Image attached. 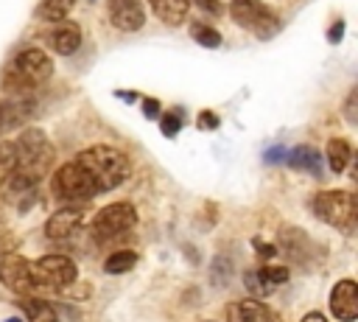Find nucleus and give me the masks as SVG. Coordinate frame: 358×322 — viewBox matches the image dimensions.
Masks as SVG:
<instances>
[{"instance_id":"obj_9","label":"nucleus","mask_w":358,"mask_h":322,"mask_svg":"<svg viewBox=\"0 0 358 322\" xmlns=\"http://www.w3.org/2000/svg\"><path fill=\"white\" fill-rule=\"evenodd\" d=\"M277 249L288 258V263H296L302 269H310L316 263V244L310 241V235L302 227L282 224L277 232Z\"/></svg>"},{"instance_id":"obj_15","label":"nucleus","mask_w":358,"mask_h":322,"mask_svg":"<svg viewBox=\"0 0 358 322\" xmlns=\"http://www.w3.org/2000/svg\"><path fill=\"white\" fill-rule=\"evenodd\" d=\"M227 322H282V316L274 308H268L263 300L246 297L227 305Z\"/></svg>"},{"instance_id":"obj_12","label":"nucleus","mask_w":358,"mask_h":322,"mask_svg":"<svg viewBox=\"0 0 358 322\" xmlns=\"http://www.w3.org/2000/svg\"><path fill=\"white\" fill-rule=\"evenodd\" d=\"M36 115V101L28 95V98H11L6 95L0 101V140L8 134V132H17L22 126H28V120Z\"/></svg>"},{"instance_id":"obj_38","label":"nucleus","mask_w":358,"mask_h":322,"mask_svg":"<svg viewBox=\"0 0 358 322\" xmlns=\"http://www.w3.org/2000/svg\"><path fill=\"white\" fill-rule=\"evenodd\" d=\"M117 98H123V101H131V104H134V101H140V95H137V92H117Z\"/></svg>"},{"instance_id":"obj_23","label":"nucleus","mask_w":358,"mask_h":322,"mask_svg":"<svg viewBox=\"0 0 358 322\" xmlns=\"http://www.w3.org/2000/svg\"><path fill=\"white\" fill-rule=\"evenodd\" d=\"M17 168V148H14V140H0V193L6 190L11 174Z\"/></svg>"},{"instance_id":"obj_14","label":"nucleus","mask_w":358,"mask_h":322,"mask_svg":"<svg viewBox=\"0 0 358 322\" xmlns=\"http://www.w3.org/2000/svg\"><path fill=\"white\" fill-rule=\"evenodd\" d=\"M109 22L117 31H140L145 25V6L143 0H109Z\"/></svg>"},{"instance_id":"obj_13","label":"nucleus","mask_w":358,"mask_h":322,"mask_svg":"<svg viewBox=\"0 0 358 322\" xmlns=\"http://www.w3.org/2000/svg\"><path fill=\"white\" fill-rule=\"evenodd\" d=\"M330 314L338 322H355L358 319V286L352 277H344L330 288Z\"/></svg>"},{"instance_id":"obj_25","label":"nucleus","mask_w":358,"mask_h":322,"mask_svg":"<svg viewBox=\"0 0 358 322\" xmlns=\"http://www.w3.org/2000/svg\"><path fill=\"white\" fill-rule=\"evenodd\" d=\"M243 288H246V294H249V297H255V300H263V297H268V294L274 291V286H268V283L260 277V272H257V269L243 272Z\"/></svg>"},{"instance_id":"obj_28","label":"nucleus","mask_w":358,"mask_h":322,"mask_svg":"<svg viewBox=\"0 0 358 322\" xmlns=\"http://www.w3.org/2000/svg\"><path fill=\"white\" fill-rule=\"evenodd\" d=\"M159 129L165 137H176L179 129H182V112L173 109V112H159Z\"/></svg>"},{"instance_id":"obj_18","label":"nucleus","mask_w":358,"mask_h":322,"mask_svg":"<svg viewBox=\"0 0 358 322\" xmlns=\"http://www.w3.org/2000/svg\"><path fill=\"white\" fill-rule=\"evenodd\" d=\"M148 6L154 8V14L165 22V25H182L187 11H190V3L187 0H148Z\"/></svg>"},{"instance_id":"obj_29","label":"nucleus","mask_w":358,"mask_h":322,"mask_svg":"<svg viewBox=\"0 0 358 322\" xmlns=\"http://www.w3.org/2000/svg\"><path fill=\"white\" fill-rule=\"evenodd\" d=\"M196 123H199V129H204V132H213V129H218V123H221V118H218L215 112H210V109H204V112H199V118H196Z\"/></svg>"},{"instance_id":"obj_21","label":"nucleus","mask_w":358,"mask_h":322,"mask_svg":"<svg viewBox=\"0 0 358 322\" xmlns=\"http://www.w3.org/2000/svg\"><path fill=\"white\" fill-rule=\"evenodd\" d=\"M73 6H76V0H42L36 6L34 17L42 20V22H62V20L70 17Z\"/></svg>"},{"instance_id":"obj_8","label":"nucleus","mask_w":358,"mask_h":322,"mask_svg":"<svg viewBox=\"0 0 358 322\" xmlns=\"http://www.w3.org/2000/svg\"><path fill=\"white\" fill-rule=\"evenodd\" d=\"M31 277L34 288L64 291L70 283L78 280V266L67 255H42L39 260H31Z\"/></svg>"},{"instance_id":"obj_11","label":"nucleus","mask_w":358,"mask_h":322,"mask_svg":"<svg viewBox=\"0 0 358 322\" xmlns=\"http://www.w3.org/2000/svg\"><path fill=\"white\" fill-rule=\"evenodd\" d=\"M0 286H6L8 291L25 297L34 291V277H31V260L17 255V252H8L0 258Z\"/></svg>"},{"instance_id":"obj_16","label":"nucleus","mask_w":358,"mask_h":322,"mask_svg":"<svg viewBox=\"0 0 358 322\" xmlns=\"http://www.w3.org/2000/svg\"><path fill=\"white\" fill-rule=\"evenodd\" d=\"M81 45V28L70 20H62L50 34H48V48L59 56H73Z\"/></svg>"},{"instance_id":"obj_20","label":"nucleus","mask_w":358,"mask_h":322,"mask_svg":"<svg viewBox=\"0 0 358 322\" xmlns=\"http://www.w3.org/2000/svg\"><path fill=\"white\" fill-rule=\"evenodd\" d=\"M20 308L28 316V322H59V314H56V308L48 300H39V297H28L25 294L20 300Z\"/></svg>"},{"instance_id":"obj_30","label":"nucleus","mask_w":358,"mask_h":322,"mask_svg":"<svg viewBox=\"0 0 358 322\" xmlns=\"http://www.w3.org/2000/svg\"><path fill=\"white\" fill-rule=\"evenodd\" d=\"M140 104H143V115H145L148 120H157V118H159V112H162L159 106H162V104H159L157 98H140Z\"/></svg>"},{"instance_id":"obj_39","label":"nucleus","mask_w":358,"mask_h":322,"mask_svg":"<svg viewBox=\"0 0 358 322\" xmlns=\"http://www.w3.org/2000/svg\"><path fill=\"white\" fill-rule=\"evenodd\" d=\"M6 232V218H3V213H0V235Z\"/></svg>"},{"instance_id":"obj_1","label":"nucleus","mask_w":358,"mask_h":322,"mask_svg":"<svg viewBox=\"0 0 358 322\" xmlns=\"http://www.w3.org/2000/svg\"><path fill=\"white\" fill-rule=\"evenodd\" d=\"M17 168L6 185V190L11 196H31L36 190V185L45 179V174L53 168L56 160V148L48 140V134L36 126H22L17 140Z\"/></svg>"},{"instance_id":"obj_22","label":"nucleus","mask_w":358,"mask_h":322,"mask_svg":"<svg viewBox=\"0 0 358 322\" xmlns=\"http://www.w3.org/2000/svg\"><path fill=\"white\" fill-rule=\"evenodd\" d=\"M137 266V252L134 249H115L106 260H103V272L106 274H126Z\"/></svg>"},{"instance_id":"obj_32","label":"nucleus","mask_w":358,"mask_h":322,"mask_svg":"<svg viewBox=\"0 0 358 322\" xmlns=\"http://www.w3.org/2000/svg\"><path fill=\"white\" fill-rule=\"evenodd\" d=\"M285 154H288V148H282V146H271V148H266L263 160H266L268 165H277V162H285Z\"/></svg>"},{"instance_id":"obj_27","label":"nucleus","mask_w":358,"mask_h":322,"mask_svg":"<svg viewBox=\"0 0 358 322\" xmlns=\"http://www.w3.org/2000/svg\"><path fill=\"white\" fill-rule=\"evenodd\" d=\"M257 272L268 286H280V283H285L291 277V269L288 266H277V263H263V266H257Z\"/></svg>"},{"instance_id":"obj_24","label":"nucleus","mask_w":358,"mask_h":322,"mask_svg":"<svg viewBox=\"0 0 358 322\" xmlns=\"http://www.w3.org/2000/svg\"><path fill=\"white\" fill-rule=\"evenodd\" d=\"M210 280H213L215 288H227L229 280H232V260L224 258V255H215L213 266H210Z\"/></svg>"},{"instance_id":"obj_33","label":"nucleus","mask_w":358,"mask_h":322,"mask_svg":"<svg viewBox=\"0 0 358 322\" xmlns=\"http://www.w3.org/2000/svg\"><path fill=\"white\" fill-rule=\"evenodd\" d=\"M355 98H358V90H352V92L347 95V101H344V118H347V123H358V115H355Z\"/></svg>"},{"instance_id":"obj_10","label":"nucleus","mask_w":358,"mask_h":322,"mask_svg":"<svg viewBox=\"0 0 358 322\" xmlns=\"http://www.w3.org/2000/svg\"><path fill=\"white\" fill-rule=\"evenodd\" d=\"M87 218H90L87 204H64L62 210H56V213L45 221L42 232H45V238H50V241H64V238H73V235L84 227Z\"/></svg>"},{"instance_id":"obj_35","label":"nucleus","mask_w":358,"mask_h":322,"mask_svg":"<svg viewBox=\"0 0 358 322\" xmlns=\"http://www.w3.org/2000/svg\"><path fill=\"white\" fill-rule=\"evenodd\" d=\"M20 241H17V235H11V232H3L0 235V258L3 255H8V252H14V246H17Z\"/></svg>"},{"instance_id":"obj_2","label":"nucleus","mask_w":358,"mask_h":322,"mask_svg":"<svg viewBox=\"0 0 358 322\" xmlns=\"http://www.w3.org/2000/svg\"><path fill=\"white\" fill-rule=\"evenodd\" d=\"M50 76H53V59L42 48H25L3 67L0 90L11 98H28Z\"/></svg>"},{"instance_id":"obj_31","label":"nucleus","mask_w":358,"mask_h":322,"mask_svg":"<svg viewBox=\"0 0 358 322\" xmlns=\"http://www.w3.org/2000/svg\"><path fill=\"white\" fill-rule=\"evenodd\" d=\"M190 6H196L199 11H204V14H221L224 11V6L218 3V0H187Z\"/></svg>"},{"instance_id":"obj_5","label":"nucleus","mask_w":358,"mask_h":322,"mask_svg":"<svg viewBox=\"0 0 358 322\" xmlns=\"http://www.w3.org/2000/svg\"><path fill=\"white\" fill-rule=\"evenodd\" d=\"M50 193L59 202H64V204H87V202H92L98 196L90 174L76 160H70V162H64V165H59L53 171V176H50Z\"/></svg>"},{"instance_id":"obj_6","label":"nucleus","mask_w":358,"mask_h":322,"mask_svg":"<svg viewBox=\"0 0 358 322\" xmlns=\"http://www.w3.org/2000/svg\"><path fill=\"white\" fill-rule=\"evenodd\" d=\"M134 227H137V207L131 202H112L92 216L90 235L95 238V244H103L112 238H123Z\"/></svg>"},{"instance_id":"obj_3","label":"nucleus","mask_w":358,"mask_h":322,"mask_svg":"<svg viewBox=\"0 0 358 322\" xmlns=\"http://www.w3.org/2000/svg\"><path fill=\"white\" fill-rule=\"evenodd\" d=\"M76 162L90 174V179H92L98 196H101V193H109V190H115V188H120V185L129 179V174H131L129 157H126L120 148L106 146V143H98V146H90V148L78 151Z\"/></svg>"},{"instance_id":"obj_36","label":"nucleus","mask_w":358,"mask_h":322,"mask_svg":"<svg viewBox=\"0 0 358 322\" xmlns=\"http://www.w3.org/2000/svg\"><path fill=\"white\" fill-rule=\"evenodd\" d=\"M341 36H344V20H336L330 25V31H327V39L330 42H341Z\"/></svg>"},{"instance_id":"obj_41","label":"nucleus","mask_w":358,"mask_h":322,"mask_svg":"<svg viewBox=\"0 0 358 322\" xmlns=\"http://www.w3.org/2000/svg\"><path fill=\"white\" fill-rule=\"evenodd\" d=\"M201 322H213V319H201Z\"/></svg>"},{"instance_id":"obj_4","label":"nucleus","mask_w":358,"mask_h":322,"mask_svg":"<svg viewBox=\"0 0 358 322\" xmlns=\"http://www.w3.org/2000/svg\"><path fill=\"white\" fill-rule=\"evenodd\" d=\"M310 210H313L324 224L336 227L338 232H344V235H352V232H355L358 213H355V193H352V190H344V188L319 190V193H313V199H310Z\"/></svg>"},{"instance_id":"obj_26","label":"nucleus","mask_w":358,"mask_h":322,"mask_svg":"<svg viewBox=\"0 0 358 322\" xmlns=\"http://www.w3.org/2000/svg\"><path fill=\"white\" fill-rule=\"evenodd\" d=\"M190 36H193V42L201 45V48H221V34H218L213 25L193 22V25H190Z\"/></svg>"},{"instance_id":"obj_40","label":"nucleus","mask_w":358,"mask_h":322,"mask_svg":"<svg viewBox=\"0 0 358 322\" xmlns=\"http://www.w3.org/2000/svg\"><path fill=\"white\" fill-rule=\"evenodd\" d=\"M6 322H22V319H20V316H8Z\"/></svg>"},{"instance_id":"obj_37","label":"nucleus","mask_w":358,"mask_h":322,"mask_svg":"<svg viewBox=\"0 0 358 322\" xmlns=\"http://www.w3.org/2000/svg\"><path fill=\"white\" fill-rule=\"evenodd\" d=\"M299 322H327V316H324V314H319V311H308Z\"/></svg>"},{"instance_id":"obj_34","label":"nucleus","mask_w":358,"mask_h":322,"mask_svg":"<svg viewBox=\"0 0 358 322\" xmlns=\"http://www.w3.org/2000/svg\"><path fill=\"white\" fill-rule=\"evenodd\" d=\"M252 246L257 249V255H260V260H268L274 252H277V246H271V244H263L260 238H252Z\"/></svg>"},{"instance_id":"obj_7","label":"nucleus","mask_w":358,"mask_h":322,"mask_svg":"<svg viewBox=\"0 0 358 322\" xmlns=\"http://www.w3.org/2000/svg\"><path fill=\"white\" fill-rule=\"evenodd\" d=\"M229 17L235 25L249 28L257 39H271L280 31V17L263 0H229Z\"/></svg>"},{"instance_id":"obj_19","label":"nucleus","mask_w":358,"mask_h":322,"mask_svg":"<svg viewBox=\"0 0 358 322\" xmlns=\"http://www.w3.org/2000/svg\"><path fill=\"white\" fill-rule=\"evenodd\" d=\"M324 160H327V168H330L333 174H341V171L350 165V160H352V146H350V140H344V137H330V140H327V148H324Z\"/></svg>"},{"instance_id":"obj_17","label":"nucleus","mask_w":358,"mask_h":322,"mask_svg":"<svg viewBox=\"0 0 358 322\" xmlns=\"http://www.w3.org/2000/svg\"><path fill=\"white\" fill-rule=\"evenodd\" d=\"M285 165H291L299 174H310V176H324L322 174V151H316L308 143H299L294 148H288L285 154Z\"/></svg>"}]
</instances>
